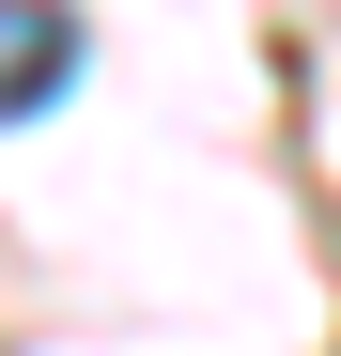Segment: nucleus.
Wrapping results in <instances>:
<instances>
[{
    "mask_svg": "<svg viewBox=\"0 0 341 356\" xmlns=\"http://www.w3.org/2000/svg\"><path fill=\"white\" fill-rule=\"evenodd\" d=\"M63 78H78V16H63V0H0V124L47 108Z\"/></svg>",
    "mask_w": 341,
    "mask_h": 356,
    "instance_id": "obj_1",
    "label": "nucleus"
}]
</instances>
